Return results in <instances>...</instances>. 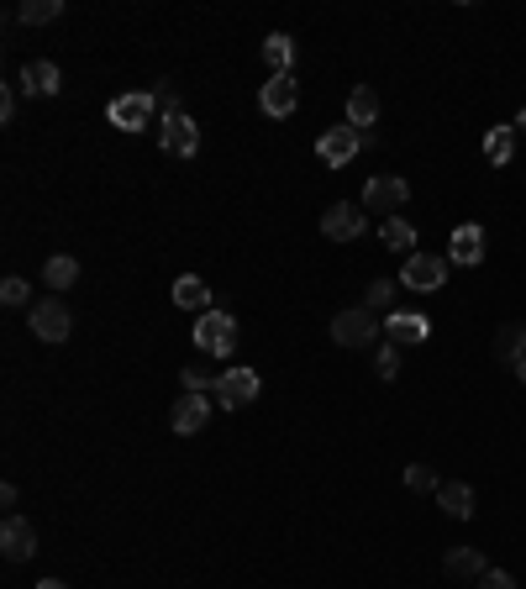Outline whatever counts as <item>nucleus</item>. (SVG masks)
<instances>
[{"instance_id": "nucleus-19", "label": "nucleus", "mask_w": 526, "mask_h": 589, "mask_svg": "<svg viewBox=\"0 0 526 589\" xmlns=\"http://www.w3.org/2000/svg\"><path fill=\"white\" fill-rule=\"evenodd\" d=\"M442 568H448L453 579H484V574H490V563H484L479 547H453V553L442 558Z\"/></svg>"}, {"instance_id": "nucleus-20", "label": "nucleus", "mask_w": 526, "mask_h": 589, "mask_svg": "<svg viewBox=\"0 0 526 589\" xmlns=\"http://www.w3.org/2000/svg\"><path fill=\"white\" fill-rule=\"evenodd\" d=\"M374 116H379V95H374V85H353V95H348V127H374Z\"/></svg>"}, {"instance_id": "nucleus-22", "label": "nucleus", "mask_w": 526, "mask_h": 589, "mask_svg": "<svg viewBox=\"0 0 526 589\" xmlns=\"http://www.w3.org/2000/svg\"><path fill=\"white\" fill-rule=\"evenodd\" d=\"M379 242L384 248H395V253H416V227L411 221H400V216H384V227H379Z\"/></svg>"}, {"instance_id": "nucleus-35", "label": "nucleus", "mask_w": 526, "mask_h": 589, "mask_svg": "<svg viewBox=\"0 0 526 589\" xmlns=\"http://www.w3.org/2000/svg\"><path fill=\"white\" fill-rule=\"evenodd\" d=\"M516 379H521V384H526V358H521V363H516Z\"/></svg>"}, {"instance_id": "nucleus-29", "label": "nucleus", "mask_w": 526, "mask_h": 589, "mask_svg": "<svg viewBox=\"0 0 526 589\" xmlns=\"http://www.w3.org/2000/svg\"><path fill=\"white\" fill-rule=\"evenodd\" d=\"M27 295H32V290H27V279H16V274H11L6 284H0V300H6L11 311H22V306H27Z\"/></svg>"}, {"instance_id": "nucleus-2", "label": "nucleus", "mask_w": 526, "mask_h": 589, "mask_svg": "<svg viewBox=\"0 0 526 589\" xmlns=\"http://www.w3.org/2000/svg\"><path fill=\"white\" fill-rule=\"evenodd\" d=\"M153 106H158V95L132 90V95H116L111 106H106V116H111V127H116V132H143L148 121H153Z\"/></svg>"}, {"instance_id": "nucleus-14", "label": "nucleus", "mask_w": 526, "mask_h": 589, "mask_svg": "<svg viewBox=\"0 0 526 589\" xmlns=\"http://www.w3.org/2000/svg\"><path fill=\"white\" fill-rule=\"evenodd\" d=\"M321 232H327L332 242H353V237H363V211L348 206V200H337V206L321 216Z\"/></svg>"}, {"instance_id": "nucleus-5", "label": "nucleus", "mask_w": 526, "mask_h": 589, "mask_svg": "<svg viewBox=\"0 0 526 589\" xmlns=\"http://www.w3.org/2000/svg\"><path fill=\"white\" fill-rule=\"evenodd\" d=\"M442 279H448V258H437V253H411L406 269H400V284H406V290H416V295L442 290Z\"/></svg>"}, {"instance_id": "nucleus-33", "label": "nucleus", "mask_w": 526, "mask_h": 589, "mask_svg": "<svg viewBox=\"0 0 526 589\" xmlns=\"http://www.w3.org/2000/svg\"><path fill=\"white\" fill-rule=\"evenodd\" d=\"M16 116V90H0V121Z\"/></svg>"}, {"instance_id": "nucleus-11", "label": "nucleus", "mask_w": 526, "mask_h": 589, "mask_svg": "<svg viewBox=\"0 0 526 589\" xmlns=\"http://www.w3.org/2000/svg\"><path fill=\"white\" fill-rule=\"evenodd\" d=\"M406 200H411V185H406V179H395V174H379V179L363 185V206H369V211H400Z\"/></svg>"}, {"instance_id": "nucleus-26", "label": "nucleus", "mask_w": 526, "mask_h": 589, "mask_svg": "<svg viewBox=\"0 0 526 589\" xmlns=\"http://www.w3.org/2000/svg\"><path fill=\"white\" fill-rule=\"evenodd\" d=\"M511 153H516V132L511 127H495L490 137H484V158L500 169V164H511Z\"/></svg>"}, {"instance_id": "nucleus-16", "label": "nucleus", "mask_w": 526, "mask_h": 589, "mask_svg": "<svg viewBox=\"0 0 526 589\" xmlns=\"http://www.w3.org/2000/svg\"><path fill=\"white\" fill-rule=\"evenodd\" d=\"M448 253H453V263H463V269H474V263L484 258V227H453V242H448Z\"/></svg>"}, {"instance_id": "nucleus-24", "label": "nucleus", "mask_w": 526, "mask_h": 589, "mask_svg": "<svg viewBox=\"0 0 526 589\" xmlns=\"http://www.w3.org/2000/svg\"><path fill=\"white\" fill-rule=\"evenodd\" d=\"M263 64H269L274 74H290V64H295V43H290L285 32L263 37Z\"/></svg>"}, {"instance_id": "nucleus-9", "label": "nucleus", "mask_w": 526, "mask_h": 589, "mask_svg": "<svg viewBox=\"0 0 526 589\" xmlns=\"http://www.w3.org/2000/svg\"><path fill=\"white\" fill-rule=\"evenodd\" d=\"M0 553H6V563H27L37 553V532H32V521L27 516H6V526H0Z\"/></svg>"}, {"instance_id": "nucleus-36", "label": "nucleus", "mask_w": 526, "mask_h": 589, "mask_svg": "<svg viewBox=\"0 0 526 589\" xmlns=\"http://www.w3.org/2000/svg\"><path fill=\"white\" fill-rule=\"evenodd\" d=\"M516 127H526V111H521V116H516Z\"/></svg>"}, {"instance_id": "nucleus-32", "label": "nucleus", "mask_w": 526, "mask_h": 589, "mask_svg": "<svg viewBox=\"0 0 526 589\" xmlns=\"http://www.w3.org/2000/svg\"><path fill=\"white\" fill-rule=\"evenodd\" d=\"M479 589H516V579L505 574V568H490V574L479 579Z\"/></svg>"}, {"instance_id": "nucleus-27", "label": "nucleus", "mask_w": 526, "mask_h": 589, "mask_svg": "<svg viewBox=\"0 0 526 589\" xmlns=\"http://www.w3.org/2000/svg\"><path fill=\"white\" fill-rule=\"evenodd\" d=\"M363 306H369V311H390V306H395V279H374Z\"/></svg>"}, {"instance_id": "nucleus-34", "label": "nucleus", "mask_w": 526, "mask_h": 589, "mask_svg": "<svg viewBox=\"0 0 526 589\" xmlns=\"http://www.w3.org/2000/svg\"><path fill=\"white\" fill-rule=\"evenodd\" d=\"M37 589H69L64 579H43V584H37Z\"/></svg>"}, {"instance_id": "nucleus-6", "label": "nucleus", "mask_w": 526, "mask_h": 589, "mask_svg": "<svg viewBox=\"0 0 526 589\" xmlns=\"http://www.w3.org/2000/svg\"><path fill=\"white\" fill-rule=\"evenodd\" d=\"M32 337H43V342L74 337V316H69V306L58 295H48V300H37V306H32Z\"/></svg>"}, {"instance_id": "nucleus-8", "label": "nucleus", "mask_w": 526, "mask_h": 589, "mask_svg": "<svg viewBox=\"0 0 526 589\" xmlns=\"http://www.w3.org/2000/svg\"><path fill=\"white\" fill-rule=\"evenodd\" d=\"M258 390H263V379H258L253 369H227V374L216 379V400L227 405V411H242V405H253Z\"/></svg>"}, {"instance_id": "nucleus-28", "label": "nucleus", "mask_w": 526, "mask_h": 589, "mask_svg": "<svg viewBox=\"0 0 526 589\" xmlns=\"http://www.w3.org/2000/svg\"><path fill=\"white\" fill-rule=\"evenodd\" d=\"M406 490H416V495L437 490V474L427 469V463H411V469H406Z\"/></svg>"}, {"instance_id": "nucleus-7", "label": "nucleus", "mask_w": 526, "mask_h": 589, "mask_svg": "<svg viewBox=\"0 0 526 589\" xmlns=\"http://www.w3.org/2000/svg\"><path fill=\"white\" fill-rule=\"evenodd\" d=\"M158 137H164V148L174 153V158H190V153H200V127L185 116V111H164V121H158Z\"/></svg>"}, {"instance_id": "nucleus-3", "label": "nucleus", "mask_w": 526, "mask_h": 589, "mask_svg": "<svg viewBox=\"0 0 526 589\" xmlns=\"http://www.w3.org/2000/svg\"><path fill=\"white\" fill-rule=\"evenodd\" d=\"M195 342H200V353H211V358H227L237 348V321L227 311H206L195 321Z\"/></svg>"}, {"instance_id": "nucleus-15", "label": "nucleus", "mask_w": 526, "mask_h": 589, "mask_svg": "<svg viewBox=\"0 0 526 589\" xmlns=\"http://www.w3.org/2000/svg\"><path fill=\"white\" fill-rule=\"evenodd\" d=\"M22 90L37 95V100H48L64 90V74H58V64H48V58H32V64L22 69Z\"/></svg>"}, {"instance_id": "nucleus-4", "label": "nucleus", "mask_w": 526, "mask_h": 589, "mask_svg": "<svg viewBox=\"0 0 526 589\" xmlns=\"http://www.w3.org/2000/svg\"><path fill=\"white\" fill-rule=\"evenodd\" d=\"M358 148H363V132H358V127H348V121H342V127H327V132L316 137V153H321V164H327V169L353 164Z\"/></svg>"}, {"instance_id": "nucleus-10", "label": "nucleus", "mask_w": 526, "mask_h": 589, "mask_svg": "<svg viewBox=\"0 0 526 589\" xmlns=\"http://www.w3.org/2000/svg\"><path fill=\"white\" fill-rule=\"evenodd\" d=\"M258 106H263V116H274V121L295 116V106H300V90H295V79H290V74H269V85H263Z\"/></svg>"}, {"instance_id": "nucleus-25", "label": "nucleus", "mask_w": 526, "mask_h": 589, "mask_svg": "<svg viewBox=\"0 0 526 589\" xmlns=\"http://www.w3.org/2000/svg\"><path fill=\"white\" fill-rule=\"evenodd\" d=\"M74 279H79V263H74L69 253H58V258L43 263V284H48V290H69Z\"/></svg>"}, {"instance_id": "nucleus-30", "label": "nucleus", "mask_w": 526, "mask_h": 589, "mask_svg": "<svg viewBox=\"0 0 526 589\" xmlns=\"http://www.w3.org/2000/svg\"><path fill=\"white\" fill-rule=\"evenodd\" d=\"M374 369H379V379H395V374H400V353H395V342H390V348H379Z\"/></svg>"}, {"instance_id": "nucleus-23", "label": "nucleus", "mask_w": 526, "mask_h": 589, "mask_svg": "<svg viewBox=\"0 0 526 589\" xmlns=\"http://www.w3.org/2000/svg\"><path fill=\"white\" fill-rule=\"evenodd\" d=\"M64 16V0H22L16 6V22H27V27H48Z\"/></svg>"}, {"instance_id": "nucleus-17", "label": "nucleus", "mask_w": 526, "mask_h": 589, "mask_svg": "<svg viewBox=\"0 0 526 589\" xmlns=\"http://www.w3.org/2000/svg\"><path fill=\"white\" fill-rule=\"evenodd\" d=\"M174 306H179V311L206 316V311H211V290H206V279H200V274H185V279H179V284H174Z\"/></svg>"}, {"instance_id": "nucleus-1", "label": "nucleus", "mask_w": 526, "mask_h": 589, "mask_svg": "<svg viewBox=\"0 0 526 589\" xmlns=\"http://www.w3.org/2000/svg\"><path fill=\"white\" fill-rule=\"evenodd\" d=\"M374 337H379V321H374L369 306H353V311L332 316V342H337V348H369Z\"/></svg>"}, {"instance_id": "nucleus-31", "label": "nucleus", "mask_w": 526, "mask_h": 589, "mask_svg": "<svg viewBox=\"0 0 526 589\" xmlns=\"http://www.w3.org/2000/svg\"><path fill=\"white\" fill-rule=\"evenodd\" d=\"M179 384H185V390H195V395L216 390V379H211V374H200V369H185V374H179Z\"/></svg>"}, {"instance_id": "nucleus-13", "label": "nucleus", "mask_w": 526, "mask_h": 589, "mask_svg": "<svg viewBox=\"0 0 526 589\" xmlns=\"http://www.w3.org/2000/svg\"><path fill=\"white\" fill-rule=\"evenodd\" d=\"M427 316L416 311H390V321H384V337L395 342V348H416V342H427Z\"/></svg>"}, {"instance_id": "nucleus-18", "label": "nucleus", "mask_w": 526, "mask_h": 589, "mask_svg": "<svg viewBox=\"0 0 526 589\" xmlns=\"http://www.w3.org/2000/svg\"><path fill=\"white\" fill-rule=\"evenodd\" d=\"M437 505L453 521H469L474 516V490H469V484H458V479H448V484H437Z\"/></svg>"}, {"instance_id": "nucleus-21", "label": "nucleus", "mask_w": 526, "mask_h": 589, "mask_svg": "<svg viewBox=\"0 0 526 589\" xmlns=\"http://www.w3.org/2000/svg\"><path fill=\"white\" fill-rule=\"evenodd\" d=\"M495 358L511 363V369L526 358V327H521V321H505V327L495 332Z\"/></svg>"}, {"instance_id": "nucleus-12", "label": "nucleus", "mask_w": 526, "mask_h": 589, "mask_svg": "<svg viewBox=\"0 0 526 589\" xmlns=\"http://www.w3.org/2000/svg\"><path fill=\"white\" fill-rule=\"evenodd\" d=\"M169 421H174V432H179V437H195L200 426L211 421V400H206V395H195V390H185V395L174 400Z\"/></svg>"}]
</instances>
